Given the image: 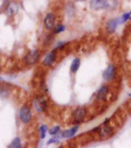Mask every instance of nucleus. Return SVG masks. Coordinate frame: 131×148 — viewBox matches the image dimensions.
<instances>
[{
	"label": "nucleus",
	"mask_w": 131,
	"mask_h": 148,
	"mask_svg": "<svg viewBox=\"0 0 131 148\" xmlns=\"http://www.w3.org/2000/svg\"><path fill=\"white\" fill-rule=\"evenodd\" d=\"M56 59V50H53L51 52H49V54H47L46 57L44 58V59L42 60V64H44L45 66L50 67L52 66L53 63L55 62Z\"/></svg>",
	"instance_id": "obj_7"
},
{
	"label": "nucleus",
	"mask_w": 131,
	"mask_h": 148,
	"mask_svg": "<svg viewBox=\"0 0 131 148\" xmlns=\"http://www.w3.org/2000/svg\"><path fill=\"white\" fill-rule=\"evenodd\" d=\"M0 68H1V64H0Z\"/></svg>",
	"instance_id": "obj_22"
},
{
	"label": "nucleus",
	"mask_w": 131,
	"mask_h": 148,
	"mask_svg": "<svg viewBox=\"0 0 131 148\" xmlns=\"http://www.w3.org/2000/svg\"><path fill=\"white\" fill-rule=\"evenodd\" d=\"M116 76V69L113 64H110L103 74V77L104 80H106L107 82L113 81L115 78Z\"/></svg>",
	"instance_id": "obj_5"
},
{
	"label": "nucleus",
	"mask_w": 131,
	"mask_h": 148,
	"mask_svg": "<svg viewBox=\"0 0 131 148\" xmlns=\"http://www.w3.org/2000/svg\"><path fill=\"white\" fill-rule=\"evenodd\" d=\"M40 58V52L38 50H33L25 57V62L29 65L36 64Z\"/></svg>",
	"instance_id": "obj_4"
},
{
	"label": "nucleus",
	"mask_w": 131,
	"mask_h": 148,
	"mask_svg": "<svg viewBox=\"0 0 131 148\" xmlns=\"http://www.w3.org/2000/svg\"><path fill=\"white\" fill-rule=\"evenodd\" d=\"M19 117L22 123L28 124L32 119V113L30 108L27 106H23L20 108Z\"/></svg>",
	"instance_id": "obj_3"
},
{
	"label": "nucleus",
	"mask_w": 131,
	"mask_h": 148,
	"mask_svg": "<svg viewBox=\"0 0 131 148\" xmlns=\"http://www.w3.org/2000/svg\"><path fill=\"white\" fill-rule=\"evenodd\" d=\"M128 14H129L130 16H131V11H130V12H128Z\"/></svg>",
	"instance_id": "obj_20"
},
{
	"label": "nucleus",
	"mask_w": 131,
	"mask_h": 148,
	"mask_svg": "<svg viewBox=\"0 0 131 148\" xmlns=\"http://www.w3.org/2000/svg\"><path fill=\"white\" fill-rule=\"evenodd\" d=\"M109 87L107 85H103L100 88L97 93V95H96V98L98 101H104L107 95L109 94Z\"/></svg>",
	"instance_id": "obj_11"
},
{
	"label": "nucleus",
	"mask_w": 131,
	"mask_h": 148,
	"mask_svg": "<svg viewBox=\"0 0 131 148\" xmlns=\"http://www.w3.org/2000/svg\"><path fill=\"white\" fill-rule=\"evenodd\" d=\"M99 132V135L101 138H107V137H110L113 133V130L111 127H110L109 125H106L104 124V126L100 128L98 130Z\"/></svg>",
	"instance_id": "obj_9"
},
{
	"label": "nucleus",
	"mask_w": 131,
	"mask_h": 148,
	"mask_svg": "<svg viewBox=\"0 0 131 148\" xmlns=\"http://www.w3.org/2000/svg\"><path fill=\"white\" fill-rule=\"evenodd\" d=\"M34 108L38 112H42L46 109L47 107V101L46 100L44 99L42 97H36L33 103Z\"/></svg>",
	"instance_id": "obj_6"
},
{
	"label": "nucleus",
	"mask_w": 131,
	"mask_h": 148,
	"mask_svg": "<svg viewBox=\"0 0 131 148\" xmlns=\"http://www.w3.org/2000/svg\"><path fill=\"white\" fill-rule=\"evenodd\" d=\"M89 6L92 9L99 11L109 6V2H108V0H90Z\"/></svg>",
	"instance_id": "obj_2"
},
{
	"label": "nucleus",
	"mask_w": 131,
	"mask_h": 148,
	"mask_svg": "<svg viewBox=\"0 0 131 148\" xmlns=\"http://www.w3.org/2000/svg\"><path fill=\"white\" fill-rule=\"evenodd\" d=\"M76 1H85V0H76Z\"/></svg>",
	"instance_id": "obj_21"
},
{
	"label": "nucleus",
	"mask_w": 131,
	"mask_h": 148,
	"mask_svg": "<svg viewBox=\"0 0 131 148\" xmlns=\"http://www.w3.org/2000/svg\"><path fill=\"white\" fill-rule=\"evenodd\" d=\"M18 10H19L18 5L16 4V3H15V2H12V3L9 4L8 8H7L6 13L9 16H12L17 13Z\"/></svg>",
	"instance_id": "obj_13"
},
{
	"label": "nucleus",
	"mask_w": 131,
	"mask_h": 148,
	"mask_svg": "<svg viewBox=\"0 0 131 148\" xmlns=\"http://www.w3.org/2000/svg\"><path fill=\"white\" fill-rule=\"evenodd\" d=\"M55 21H56V18H55V16L51 12L47 14L44 18V25L46 29L48 30H51L53 29L54 25H55Z\"/></svg>",
	"instance_id": "obj_8"
},
{
	"label": "nucleus",
	"mask_w": 131,
	"mask_h": 148,
	"mask_svg": "<svg viewBox=\"0 0 131 148\" xmlns=\"http://www.w3.org/2000/svg\"><path fill=\"white\" fill-rule=\"evenodd\" d=\"M80 66V59L79 58H74L73 62H72L71 67H70V70L73 73H76L78 71V69Z\"/></svg>",
	"instance_id": "obj_14"
},
{
	"label": "nucleus",
	"mask_w": 131,
	"mask_h": 148,
	"mask_svg": "<svg viewBox=\"0 0 131 148\" xmlns=\"http://www.w3.org/2000/svg\"><path fill=\"white\" fill-rule=\"evenodd\" d=\"M48 130V127H47L46 125H42V126L40 127V137L42 139H44L46 137V131Z\"/></svg>",
	"instance_id": "obj_16"
},
{
	"label": "nucleus",
	"mask_w": 131,
	"mask_h": 148,
	"mask_svg": "<svg viewBox=\"0 0 131 148\" xmlns=\"http://www.w3.org/2000/svg\"><path fill=\"white\" fill-rule=\"evenodd\" d=\"M121 18H113V19H110L109 22L107 23V31L109 32V33H113L115 32L116 27H117L118 24L119 23H121V21H120Z\"/></svg>",
	"instance_id": "obj_10"
},
{
	"label": "nucleus",
	"mask_w": 131,
	"mask_h": 148,
	"mask_svg": "<svg viewBox=\"0 0 131 148\" xmlns=\"http://www.w3.org/2000/svg\"><path fill=\"white\" fill-rule=\"evenodd\" d=\"M72 117L73 120V124H80L81 122L83 121L86 117V110L83 108H78L73 111Z\"/></svg>",
	"instance_id": "obj_1"
},
{
	"label": "nucleus",
	"mask_w": 131,
	"mask_h": 148,
	"mask_svg": "<svg viewBox=\"0 0 131 148\" xmlns=\"http://www.w3.org/2000/svg\"><path fill=\"white\" fill-rule=\"evenodd\" d=\"M60 130V127L56 126V127H53V128L50 129L49 133L50 135H55V134H57Z\"/></svg>",
	"instance_id": "obj_17"
},
{
	"label": "nucleus",
	"mask_w": 131,
	"mask_h": 148,
	"mask_svg": "<svg viewBox=\"0 0 131 148\" xmlns=\"http://www.w3.org/2000/svg\"><path fill=\"white\" fill-rule=\"evenodd\" d=\"M66 29V27H65L64 25H58L57 27L55 29V33L56 34H59L60 32H63Z\"/></svg>",
	"instance_id": "obj_18"
},
{
	"label": "nucleus",
	"mask_w": 131,
	"mask_h": 148,
	"mask_svg": "<svg viewBox=\"0 0 131 148\" xmlns=\"http://www.w3.org/2000/svg\"><path fill=\"white\" fill-rule=\"evenodd\" d=\"M57 141H59V136H57V137H53V138H52V139H50L49 140V141L47 142V144L49 145V144H53V143H56Z\"/></svg>",
	"instance_id": "obj_19"
},
{
	"label": "nucleus",
	"mask_w": 131,
	"mask_h": 148,
	"mask_svg": "<svg viewBox=\"0 0 131 148\" xmlns=\"http://www.w3.org/2000/svg\"><path fill=\"white\" fill-rule=\"evenodd\" d=\"M22 147L21 144V140L19 137H16L15 139L12 141V143L9 144V147H13V148H19Z\"/></svg>",
	"instance_id": "obj_15"
},
{
	"label": "nucleus",
	"mask_w": 131,
	"mask_h": 148,
	"mask_svg": "<svg viewBox=\"0 0 131 148\" xmlns=\"http://www.w3.org/2000/svg\"><path fill=\"white\" fill-rule=\"evenodd\" d=\"M79 128H80V126H79V125H76L75 127H72L71 129L64 130V131L62 133L61 136H62V137H63V138H70V137H73L74 135L76 134V133L77 132Z\"/></svg>",
	"instance_id": "obj_12"
}]
</instances>
